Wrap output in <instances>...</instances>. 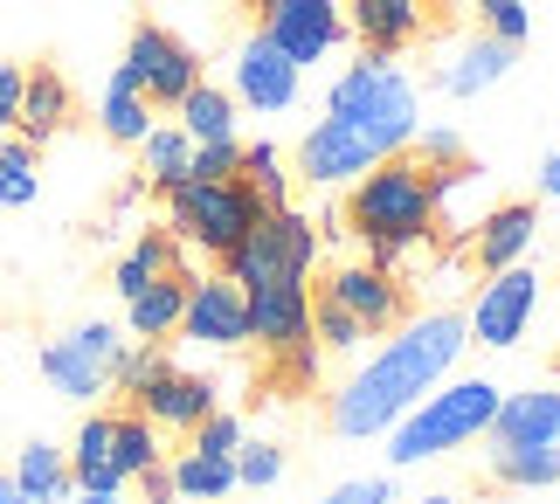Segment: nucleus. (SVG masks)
Wrapping results in <instances>:
<instances>
[{
  "label": "nucleus",
  "mask_w": 560,
  "mask_h": 504,
  "mask_svg": "<svg viewBox=\"0 0 560 504\" xmlns=\"http://www.w3.org/2000/svg\"><path fill=\"white\" fill-rule=\"evenodd\" d=\"M464 345H470L464 312H422V318H401V325H395V339H387L381 353L360 366V374H347V380L332 387V401H326L332 435H347V443H374V435H387L408 408L422 401L429 387L457 374Z\"/></svg>",
  "instance_id": "nucleus-1"
},
{
  "label": "nucleus",
  "mask_w": 560,
  "mask_h": 504,
  "mask_svg": "<svg viewBox=\"0 0 560 504\" xmlns=\"http://www.w3.org/2000/svg\"><path fill=\"white\" fill-rule=\"evenodd\" d=\"M347 228L368 243L374 270H401L408 256H422L429 235H436V187H429V166H416L408 152L368 166L347 187Z\"/></svg>",
  "instance_id": "nucleus-2"
},
{
  "label": "nucleus",
  "mask_w": 560,
  "mask_h": 504,
  "mask_svg": "<svg viewBox=\"0 0 560 504\" xmlns=\"http://www.w3.org/2000/svg\"><path fill=\"white\" fill-rule=\"evenodd\" d=\"M499 401H505V387L485 380V374H470V380H436L395 429H387V464H395V470H416V464H429V456H450V449L485 443V429H491V414H499Z\"/></svg>",
  "instance_id": "nucleus-3"
},
{
  "label": "nucleus",
  "mask_w": 560,
  "mask_h": 504,
  "mask_svg": "<svg viewBox=\"0 0 560 504\" xmlns=\"http://www.w3.org/2000/svg\"><path fill=\"white\" fill-rule=\"evenodd\" d=\"M485 470L505 491H547L560 484V380L553 387H526L505 394L499 414L485 429Z\"/></svg>",
  "instance_id": "nucleus-4"
},
{
  "label": "nucleus",
  "mask_w": 560,
  "mask_h": 504,
  "mask_svg": "<svg viewBox=\"0 0 560 504\" xmlns=\"http://www.w3.org/2000/svg\"><path fill=\"white\" fill-rule=\"evenodd\" d=\"M326 118L360 125L387 152H408V139H416V125H422V91H416L408 70H395V56H368V62H353V70L332 77Z\"/></svg>",
  "instance_id": "nucleus-5"
},
{
  "label": "nucleus",
  "mask_w": 560,
  "mask_h": 504,
  "mask_svg": "<svg viewBox=\"0 0 560 504\" xmlns=\"http://www.w3.org/2000/svg\"><path fill=\"white\" fill-rule=\"evenodd\" d=\"M264 201L243 187V180H180V187H166V235H174L180 249H201L222 262L243 235L264 222Z\"/></svg>",
  "instance_id": "nucleus-6"
},
{
  "label": "nucleus",
  "mask_w": 560,
  "mask_h": 504,
  "mask_svg": "<svg viewBox=\"0 0 560 504\" xmlns=\"http://www.w3.org/2000/svg\"><path fill=\"white\" fill-rule=\"evenodd\" d=\"M318 249H326V243H318V228L305 222V214H298V208H270L264 222L222 256V277L243 283V291H256V283H312Z\"/></svg>",
  "instance_id": "nucleus-7"
},
{
  "label": "nucleus",
  "mask_w": 560,
  "mask_h": 504,
  "mask_svg": "<svg viewBox=\"0 0 560 504\" xmlns=\"http://www.w3.org/2000/svg\"><path fill=\"white\" fill-rule=\"evenodd\" d=\"M118 345H125V332H118V325H104V318H91V325H70L62 339H49V345H42V380H49V387L62 394V401L91 408V401H104V394H112Z\"/></svg>",
  "instance_id": "nucleus-8"
},
{
  "label": "nucleus",
  "mask_w": 560,
  "mask_h": 504,
  "mask_svg": "<svg viewBox=\"0 0 560 504\" xmlns=\"http://www.w3.org/2000/svg\"><path fill=\"white\" fill-rule=\"evenodd\" d=\"M533 318H540V270H533V262H512V270H485L478 297H470V312H464V332H470V345L512 353V345L533 332Z\"/></svg>",
  "instance_id": "nucleus-9"
},
{
  "label": "nucleus",
  "mask_w": 560,
  "mask_h": 504,
  "mask_svg": "<svg viewBox=\"0 0 560 504\" xmlns=\"http://www.w3.org/2000/svg\"><path fill=\"white\" fill-rule=\"evenodd\" d=\"M118 77L132 83V91L153 104V112H174V104L194 91V83H201V56H194L174 28H160V21H139L132 42H125Z\"/></svg>",
  "instance_id": "nucleus-10"
},
{
  "label": "nucleus",
  "mask_w": 560,
  "mask_h": 504,
  "mask_svg": "<svg viewBox=\"0 0 560 504\" xmlns=\"http://www.w3.org/2000/svg\"><path fill=\"white\" fill-rule=\"evenodd\" d=\"M256 35H264L284 62L305 70V62H326L353 28H347V8H339V0H270Z\"/></svg>",
  "instance_id": "nucleus-11"
},
{
  "label": "nucleus",
  "mask_w": 560,
  "mask_h": 504,
  "mask_svg": "<svg viewBox=\"0 0 560 504\" xmlns=\"http://www.w3.org/2000/svg\"><path fill=\"white\" fill-rule=\"evenodd\" d=\"M125 401H132V408H139L160 435H194L214 408H222V394H214V380H208V374H187V366L166 360L160 374H153V380H139L132 394H125Z\"/></svg>",
  "instance_id": "nucleus-12"
},
{
  "label": "nucleus",
  "mask_w": 560,
  "mask_h": 504,
  "mask_svg": "<svg viewBox=\"0 0 560 504\" xmlns=\"http://www.w3.org/2000/svg\"><path fill=\"white\" fill-rule=\"evenodd\" d=\"M298 83H305V70L284 62L264 35H249L243 49L229 56V97H235V112H256V118L291 112V104H298Z\"/></svg>",
  "instance_id": "nucleus-13"
},
{
  "label": "nucleus",
  "mask_w": 560,
  "mask_h": 504,
  "mask_svg": "<svg viewBox=\"0 0 560 504\" xmlns=\"http://www.w3.org/2000/svg\"><path fill=\"white\" fill-rule=\"evenodd\" d=\"M180 339L214 345V353H235V345H249V297H243V283H229V277H201V283H187Z\"/></svg>",
  "instance_id": "nucleus-14"
},
{
  "label": "nucleus",
  "mask_w": 560,
  "mask_h": 504,
  "mask_svg": "<svg viewBox=\"0 0 560 504\" xmlns=\"http://www.w3.org/2000/svg\"><path fill=\"white\" fill-rule=\"evenodd\" d=\"M318 297H332L339 312H353L360 325H368V339L395 332V325L408 318V291H401V277H395V270H374V262H347V270H332Z\"/></svg>",
  "instance_id": "nucleus-15"
},
{
  "label": "nucleus",
  "mask_w": 560,
  "mask_h": 504,
  "mask_svg": "<svg viewBox=\"0 0 560 504\" xmlns=\"http://www.w3.org/2000/svg\"><path fill=\"white\" fill-rule=\"evenodd\" d=\"M512 62H520V49H505L499 35H470V42H457L443 62H436V91L443 97H457V104H470V97H485V91H499V83L512 77Z\"/></svg>",
  "instance_id": "nucleus-16"
},
{
  "label": "nucleus",
  "mask_w": 560,
  "mask_h": 504,
  "mask_svg": "<svg viewBox=\"0 0 560 504\" xmlns=\"http://www.w3.org/2000/svg\"><path fill=\"white\" fill-rule=\"evenodd\" d=\"M533 243H540V208L533 201H499L485 208L478 222H470V256H478V270H512V262H526Z\"/></svg>",
  "instance_id": "nucleus-17"
},
{
  "label": "nucleus",
  "mask_w": 560,
  "mask_h": 504,
  "mask_svg": "<svg viewBox=\"0 0 560 504\" xmlns=\"http://www.w3.org/2000/svg\"><path fill=\"white\" fill-rule=\"evenodd\" d=\"M243 297H249V345H264L270 360L312 332V291L305 283H256Z\"/></svg>",
  "instance_id": "nucleus-18"
},
{
  "label": "nucleus",
  "mask_w": 560,
  "mask_h": 504,
  "mask_svg": "<svg viewBox=\"0 0 560 504\" xmlns=\"http://www.w3.org/2000/svg\"><path fill=\"white\" fill-rule=\"evenodd\" d=\"M429 14H436V0H353L347 28L368 42V56H401L429 35Z\"/></svg>",
  "instance_id": "nucleus-19"
},
{
  "label": "nucleus",
  "mask_w": 560,
  "mask_h": 504,
  "mask_svg": "<svg viewBox=\"0 0 560 504\" xmlns=\"http://www.w3.org/2000/svg\"><path fill=\"white\" fill-rule=\"evenodd\" d=\"M77 97L70 83H62V70H21V112H14V139H28L35 152L56 139L62 125H70Z\"/></svg>",
  "instance_id": "nucleus-20"
},
{
  "label": "nucleus",
  "mask_w": 560,
  "mask_h": 504,
  "mask_svg": "<svg viewBox=\"0 0 560 504\" xmlns=\"http://www.w3.org/2000/svg\"><path fill=\"white\" fill-rule=\"evenodd\" d=\"M70 484L77 491H125V470H118V435H112V414H83V429L70 435Z\"/></svg>",
  "instance_id": "nucleus-21"
},
{
  "label": "nucleus",
  "mask_w": 560,
  "mask_h": 504,
  "mask_svg": "<svg viewBox=\"0 0 560 504\" xmlns=\"http://www.w3.org/2000/svg\"><path fill=\"white\" fill-rule=\"evenodd\" d=\"M187 270H166V277H153L139 297H125V332L132 339H145V345H160V339H174L180 332V312H187Z\"/></svg>",
  "instance_id": "nucleus-22"
},
{
  "label": "nucleus",
  "mask_w": 560,
  "mask_h": 504,
  "mask_svg": "<svg viewBox=\"0 0 560 504\" xmlns=\"http://www.w3.org/2000/svg\"><path fill=\"white\" fill-rule=\"evenodd\" d=\"M166 477H174V497L180 504H222V497H235V456H208V449H194V443L166 464Z\"/></svg>",
  "instance_id": "nucleus-23"
},
{
  "label": "nucleus",
  "mask_w": 560,
  "mask_h": 504,
  "mask_svg": "<svg viewBox=\"0 0 560 504\" xmlns=\"http://www.w3.org/2000/svg\"><path fill=\"white\" fill-rule=\"evenodd\" d=\"M8 477L21 484V497H28V504H62V497L77 491V484H70V456H62L56 443H42V435L14 449V470H8Z\"/></svg>",
  "instance_id": "nucleus-24"
},
{
  "label": "nucleus",
  "mask_w": 560,
  "mask_h": 504,
  "mask_svg": "<svg viewBox=\"0 0 560 504\" xmlns=\"http://www.w3.org/2000/svg\"><path fill=\"white\" fill-rule=\"evenodd\" d=\"M174 112H180V131H187L194 145H229L235 139V97L222 91V83H208V77L194 83Z\"/></svg>",
  "instance_id": "nucleus-25"
},
{
  "label": "nucleus",
  "mask_w": 560,
  "mask_h": 504,
  "mask_svg": "<svg viewBox=\"0 0 560 504\" xmlns=\"http://www.w3.org/2000/svg\"><path fill=\"white\" fill-rule=\"evenodd\" d=\"M187 173H194V139H187L180 125H153L139 139V180L153 187V194H166V187H180Z\"/></svg>",
  "instance_id": "nucleus-26"
},
{
  "label": "nucleus",
  "mask_w": 560,
  "mask_h": 504,
  "mask_svg": "<svg viewBox=\"0 0 560 504\" xmlns=\"http://www.w3.org/2000/svg\"><path fill=\"white\" fill-rule=\"evenodd\" d=\"M166 270H180V243H174L166 228H145L139 243L118 256V270H112V291H118V297H139L145 283H153V277H166Z\"/></svg>",
  "instance_id": "nucleus-27"
},
{
  "label": "nucleus",
  "mask_w": 560,
  "mask_h": 504,
  "mask_svg": "<svg viewBox=\"0 0 560 504\" xmlns=\"http://www.w3.org/2000/svg\"><path fill=\"white\" fill-rule=\"evenodd\" d=\"M153 125H160V118H153V104H145L132 83L112 70V83H104V97H97V131H104L112 145H139Z\"/></svg>",
  "instance_id": "nucleus-28"
},
{
  "label": "nucleus",
  "mask_w": 560,
  "mask_h": 504,
  "mask_svg": "<svg viewBox=\"0 0 560 504\" xmlns=\"http://www.w3.org/2000/svg\"><path fill=\"white\" fill-rule=\"evenodd\" d=\"M42 194V152L14 131H0V214L8 208H28Z\"/></svg>",
  "instance_id": "nucleus-29"
},
{
  "label": "nucleus",
  "mask_w": 560,
  "mask_h": 504,
  "mask_svg": "<svg viewBox=\"0 0 560 504\" xmlns=\"http://www.w3.org/2000/svg\"><path fill=\"white\" fill-rule=\"evenodd\" d=\"M235 180H243L264 208H291V173H284V152H277L270 139L243 145V160H235Z\"/></svg>",
  "instance_id": "nucleus-30"
},
{
  "label": "nucleus",
  "mask_w": 560,
  "mask_h": 504,
  "mask_svg": "<svg viewBox=\"0 0 560 504\" xmlns=\"http://www.w3.org/2000/svg\"><path fill=\"white\" fill-rule=\"evenodd\" d=\"M112 435H118V470H125V484H139L153 464H166V449H160V429L145 422L139 408H125L112 414Z\"/></svg>",
  "instance_id": "nucleus-31"
},
{
  "label": "nucleus",
  "mask_w": 560,
  "mask_h": 504,
  "mask_svg": "<svg viewBox=\"0 0 560 504\" xmlns=\"http://www.w3.org/2000/svg\"><path fill=\"white\" fill-rule=\"evenodd\" d=\"M312 339L326 345V353H360V345H368V325H360L353 312H339L332 297H318L312 304Z\"/></svg>",
  "instance_id": "nucleus-32"
},
{
  "label": "nucleus",
  "mask_w": 560,
  "mask_h": 504,
  "mask_svg": "<svg viewBox=\"0 0 560 504\" xmlns=\"http://www.w3.org/2000/svg\"><path fill=\"white\" fill-rule=\"evenodd\" d=\"M284 477V449L277 443H243L235 449V491H270Z\"/></svg>",
  "instance_id": "nucleus-33"
},
{
  "label": "nucleus",
  "mask_w": 560,
  "mask_h": 504,
  "mask_svg": "<svg viewBox=\"0 0 560 504\" xmlns=\"http://www.w3.org/2000/svg\"><path fill=\"white\" fill-rule=\"evenodd\" d=\"M478 28L499 35L505 49H520V42L533 35V8H526V0H478Z\"/></svg>",
  "instance_id": "nucleus-34"
},
{
  "label": "nucleus",
  "mask_w": 560,
  "mask_h": 504,
  "mask_svg": "<svg viewBox=\"0 0 560 504\" xmlns=\"http://www.w3.org/2000/svg\"><path fill=\"white\" fill-rule=\"evenodd\" d=\"M408 160L429 166V173H443V166L464 160V139H457L450 125H416V139H408Z\"/></svg>",
  "instance_id": "nucleus-35"
},
{
  "label": "nucleus",
  "mask_w": 560,
  "mask_h": 504,
  "mask_svg": "<svg viewBox=\"0 0 560 504\" xmlns=\"http://www.w3.org/2000/svg\"><path fill=\"white\" fill-rule=\"evenodd\" d=\"M187 443H194V449H208V456H235V449L249 443V422H243V414H229V408H214L208 422L187 435Z\"/></svg>",
  "instance_id": "nucleus-36"
},
{
  "label": "nucleus",
  "mask_w": 560,
  "mask_h": 504,
  "mask_svg": "<svg viewBox=\"0 0 560 504\" xmlns=\"http://www.w3.org/2000/svg\"><path fill=\"white\" fill-rule=\"evenodd\" d=\"M318 366H326V345H318L312 332L298 339V345H284V353H277V374L298 380V387H312V380H318Z\"/></svg>",
  "instance_id": "nucleus-37"
},
{
  "label": "nucleus",
  "mask_w": 560,
  "mask_h": 504,
  "mask_svg": "<svg viewBox=\"0 0 560 504\" xmlns=\"http://www.w3.org/2000/svg\"><path fill=\"white\" fill-rule=\"evenodd\" d=\"M318 504H395V477H347V484H332Z\"/></svg>",
  "instance_id": "nucleus-38"
},
{
  "label": "nucleus",
  "mask_w": 560,
  "mask_h": 504,
  "mask_svg": "<svg viewBox=\"0 0 560 504\" xmlns=\"http://www.w3.org/2000/svg\"><path fill=\"white\" fill-rule=\"evenodd\" d=\"M235 160H243V139H229V145H194V173H187V180H235Z\"/></svg>",
  "instance_id": "nucleus-39"
},
{
  "label": "nucleus",
  "mask_w": 560,
  "mask_h": 504,
  "mask_svg": "<svg viewBox=\"0 0 560 504\" xmlns=\"http://www.w3.org/2000/svg\"><path fill=\"white\" fill-rule=\"evenodd\" d=\"M14 112H21V70L0 62V131H14Z\"/></svg>",
  "instance_id": "nucleus-40"
},
{
  "label": "nucleus",
  "mask_w": 560,
  "mask_h": 504,
  "mask_svg": "<svg viewBox=\"0 0 560 504\" xmlns=\"http://www.w3.org/2000/svg\"><path fill=\"white\" fill-rule=\"evenodd\" d=\"M139 484H145V504H180V497H174V477H166V464H153V470L139 477Z\"/></svg>",
  "instance_id": "nucleus-41"
},
{
  "label": "nucleus",
  "mask_w": 560,
  "mask_h": 504,
  "mask_svg": "<svg viewBox=\"0 0 560 504\" xmlns=\"http://www.w3.org/2000/svg\"><path fill=\"white\" fill-rule=\"evenodd\" d=\"M540 194L560 208V152H547V160H540Z\"/></svg>",
  "instance_id": "nucleus-42"
},
{
  "label": "nucleus",
  "mask_w": 560,
  "mask_h": 504,
  "mask_svg": "<svg viewBox=\"0 0 560 504\" xmlns=\"http://www.w3.org/2000/svg\"><path fill=\"white\" fill-rule=\"evenodd\" d=\"M62 504H132V497H125V491H70Z\"/></svg>",
  "instance_id": "nucleus-43"
},
{
  "label": "nucleus",
  "mask_w": 560,
  "mask_h": 504,
  "mask_svg": "<svg viewBox=\"0 0 560 504\" xmlns=\"http://www.w3.org/2000/svg\"><path fill=\"white\" fill-rule=\"evenodd\" d=\"M0 504H28V497H21V484H14V477H0Z\"/></svg>",
  "instance_id": "nucleus-44"
},
{
  "label": "nucleus",
  "mask_w": 560,
  "mask_h": 504,
  "mask_svg": "<svg viewBox=\"0 0 560 504\" xmlns=\"http://www.w3.org/2000/svg\"><path fill=\"white\" fill-rule=\"evenodd\" d=\"M416 504H457V497H450V491H429V497H416Z\"/></svg>",
  "instance_id": "nucleus-45"
},
{
  "label": "nucleus",
  "mask_w": 560,
  "mask_h": 504,
  "mask_svg": "<svg viewBox=\"0 0 560 504\" xmlns=\"http://www.w3.org/2000/svg\"><path fill=\"white\" fill-rule=\"evenodd\" d=\"M256 8H270V0H256Z\"/></svg>",
  "instance_id": "nucleus-46"
}]
</instances>
